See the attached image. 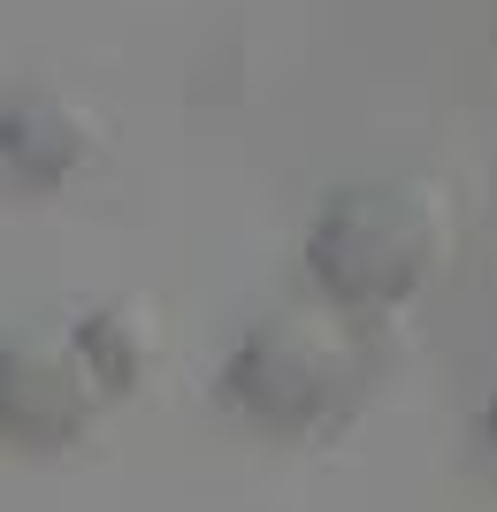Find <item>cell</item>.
<instances>
[{
    "instance_id": "3957f363",
    "label": "cell",
    "mask_w": 497,
    "mask_h": 512,
    "mask_svg": "<svg viewBox=\"0 0 497 512\" xmlns=\"http://www.w3.org/2000/svg\"><path fill=\"white\" fill-rule=\"evenodd\" d=\"M108 406L92 375L77 367L69 337H0V444L62 451Z\"/></svg>"
},
{
    "instance_id": "6da1fadb",
    "label": "cell",
    "mask_w": 497,
    "mask_h": 512,
    "mask_svg": "<svg viewBox=\"0 0 497 512\" xmlns=\"http://www.w3.org/2000/svg\"><path fill=\"white\" fill-rule=\"evenodd\" d=\"M459 253V199L421 169H390L337 184L306 230V276L314 299L375 321L429 299Z\"/></svg>"
},
{
    "instance_id": "7a4b0ae2",
    "label": "cell",
    "mask_w": 497,
    "mask_h": 512,
    "mask_svg": "<svg viewBox=\"0 0 497 512\" xmlns=\"http://www.w3.org/2000/svg\"><path fill=\"white\" fill-rule=\"evenodd\" d=\"M368 321L345 314V306H276L260 314L238 337L230 367H222V398L245 413L253 428H276V436H322L337 428L360 390H368Z\"/></svg>"
},
{
    "instance_id": "8992f818",
    "label": "cell",
    "mask_w": 497,
    "mask_h": 512,
    "mask_svg": "<svg viewBox=\"0 0 497 512\" xmlns=\"http://www.w3.org/2000/svg\"><path fill=\"white\" fill-rule=\"evenodd\" d=\"M482 436H490V451H497V390H490V406H482Z\"/></svg>"
},
{
    "instance_id": "277c9868",
    "label": "cell",
    "mask_w": 497,
    "mask_h": 512,
    "mask_svg": "<svg viewBox=\"0 0 497 512\" xmlns=\"http://www.w3.org/2000/svg\"><path fill=\"white\" fill-rule=\"evenodd\" d=\"M108 146V123L100 107H85L77 92H54V85H23L0 100V169L16 184H69L77 169H92Z\"/></svg>"
},
{
    "instance_id": "5b68a950",
    "label": "cell",
    "mask_w": 497,
    "mask_h": 512,
    "mask_svg": "<svg viewBox=\"0 0 497 512\" xmlns=\"http://www.w3.org/2000/svg\"><path fill=\"white\" fill-rule=\"evenodd\" d=\"M69 352L92 375L100 398H130V390L153 375V352H161V321H153L146 299H100L77 314L69 329Z\"/></svg>"
}]
</instances>
